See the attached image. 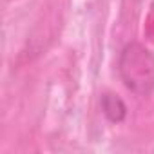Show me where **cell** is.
I'll return each instance as SVG.
<instances>
[{
  "label": "cell",
  "instance_id": "2",
  "mask_svg": "<svg viewBox=\"0 0 154 154\" xmlns=\"http://www.w3.org/2000/svg\"><path fill=\"white\" fill-rule=\"evenodd\" d=\"M100 103H102V111H103V114H105V118L109 122L120 123V122L125 120L127 107H125V103H123V100L120 96H116L112 93H105L102 96V102Z\"/></svg>",
  "mask_w": 154,
  "mask_h": 154
},
{
  "label": "cell",
  "instance_id": "1",
  "mask_svg": "<svg viewBox=\"0 0 154 154\" xmlns=\"http://www.w3.org/2000/svg\"><path fill=\"white\" fill-rule=\"evenodd\" d=\"M120 78L136 96L154 93V53L140 42L127 44L118 58Z\"/></svg>",
  "mask_w": 154,
  "mask_h": 154
}]
</instances>
